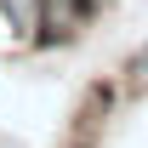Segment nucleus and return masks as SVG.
<instances>
[{
  "label": "nucleus",
  "mask_w": 148,
  "mask_h": 148,
  "mask_svg": "<svg viewBox=\"0 0 148 148\" xmlns=\"http://www.w3.org/2000/svg\"><path fill=\"white\" fill-rule=\"evenodd\" d=\"M91 6L97 0H40V29H34V46L51 51V46H74L91 23Z\"/></svg>",
  "instance_id": "nucleus-1"
},
{
  "label": "nucleus",
  "mask_w": 148,
  "mask_h": 148,
  "mask_svg": "<svg viewBox=\"0 0 148 148\" xmlns=\"http://www.w3.org/2000/svg\"><path fill=\"white\" fill-rule=\"evenodd\" d=\"M0 23H6L17 40H34V29H40V0H0Z\"/></svg>",
  "instance_id": "nucleus-2"
},
{
  "label": "nucleus",
  "mask_w": 148,
  "mask_h": 148,
  "mask_svg": "<svg viewBox=\"0 0 148 148\" xmlns=\"http://www.w3.org/2000/svg\"><path fill=\"white\" fill-rule=\"evenodd\" d=\"M131 74L148 86V46H137V51H131Z\"/></svg>",
  "instance_id": "nucleus-3"
}]
</instances>
